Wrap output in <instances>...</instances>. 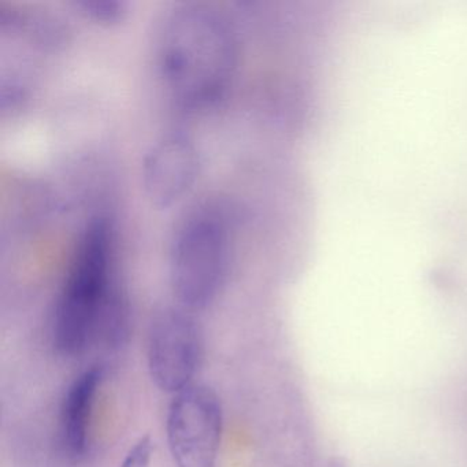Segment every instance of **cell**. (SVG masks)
<instances>
[{"label": "cell", "instance_id": "obj_5", "mask_svg": "<svg viewBox=\"0 0 467 467\" xmlns=\"http://www.w3.org/2000/svg\"><path fill=\"white\" fill-rule=\"evenodd\" d=\"M190 313L168 308L152 322L147 360L152 381L163 392L177 395L191 387L201 365V332Z\"/></svg>", "mask_w": 467, "mask_h": 467}, {"label": "cell", "instance_id": "obj_2", "mask_svg": "<svg viewBox=\"0 0 467 467\" xmlns=\"http://www.w3.org/2000/svg\"><path fill=\"white\" fill-rule=\"evenodd\" d=\"M113 264V228L108 218H92L76 245L54 308L51 340L62 357H78L99 341L109 316L124 297Z\"/></svg>", "mask_w": 467, "mask_h": 467}, {"label": "cell", "instance_id": "obj_3", "mask_svg": "<svg viewBox=\"0 0 467 467\" xmlns=\"http://www.w3.org/2000/svg\"><path fill=\"white\" fill-rule=\"evenodd\" d=\"M231 229L214 207H198L177 223L169 245V283L180 307L202 310L225 285L231 264Z\"/></svg>", "mask_w": 467, "mask_h": 467}, {"label": "cell", "instance_id": "obj_1", "mask_svg": "<svg viewBox=\"0 0 467 467\" xmlns=\"http://www.w3.org/2000/svg\"><path fill=\"white\" fill-rule=\"evenodd\" d=\"M155 64L168 94L185 109L220 99L239 64V42L228 18L212 5L171 7L155 37Z\"/></svg>", "mask_w": 467, "mask_h": 467}, {"label": "cell", "instance_id": "obj_9", "mask_svg": "<svg viewBox=\"0 0 467 467\" xmlns=\"http://www.w3.org/2000/svg\"><path fill=\"white\" fill-rule=\"evenodd\" d=\"M154 455V442L151 437H140L128 451L119 467H150Z\"/></svg>", "mask_w": 467, "mask_h": 467}, {"label": "cell", "instance_id": "obj_4", "mask_svg": "<svg viewBox=\"0 0 467 467\" xmlns=\"http://www.w3.org/2000/svg\"><path fill=\"white\" fill-rule=\"evenodd\" d=\"M223 425V407L209 388L191 385L174 395L166 434L176 467L217 466Z\"/></svg>", "mask_w": 467, "mask_h": 467}, {"label": "cell", "instance_id": "obj_8", "mask_svg": "<svg viewBox=\"0 0 467 467\" xmlns=\"http://www.w3.org/2000/svg\"><path fill=\"white\" fill-rule=\"evenodd\" d=\"M75 6L89 20L106 26L119 23L128 13L125 0H76Z\"/></svg>", "mask_w": 467, "mask_h": 467}, {"label": "cell", "instance_id": "obj_7", "mask_svg": "<svg viewBox=\"0 0 467 467\" xmlns=\"http://www.w3.org/2000/svg\"><path fill=\"white\" fill-rule=\"evenodd\" d=\"M103 379L105 368L91 366L76 377L65 393L59 412V444L70 461H80L88 450L92 410Z\"/></svg>", "mask_w": 467, "mask_h": 467}, {"label": "cell", "instance_id": "obj_6", "mask_svg": "<svg viewBox=\"0 0 467 467\" xmlns=\"http://www.w3.org/2000/svg\"><path fill=\"white\" fill-rule=\"evenodd\" d=\"M201 171V154L195 141L182 130L155 139L141 162L144 193L160 209L182 201L195 185Z\"/></svg>", "mask_w": 467, "mask_h": 467}]
</instances>
